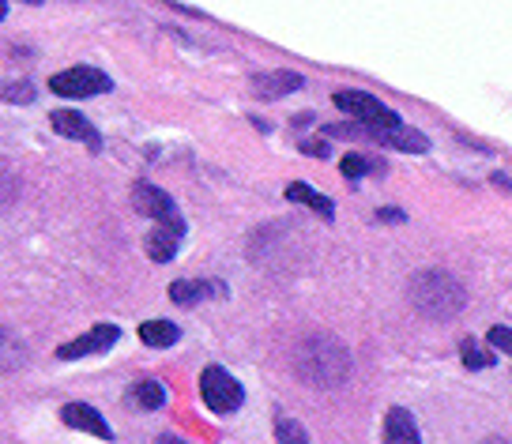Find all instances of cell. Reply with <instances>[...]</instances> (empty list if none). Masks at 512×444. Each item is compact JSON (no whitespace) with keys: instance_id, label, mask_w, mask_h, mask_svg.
<instances>
[{"instance_id":"obj_1","label":"cell","mask_w":512,"mask_h":444,"mask_svg":"<svg viewBox=\"0 0 512 444\" xmlns=\"http://www.w3.org/2000/svg\"><path fill=\"white\" fill-rule=\"evenodd\" d=\"M298 381L309 388H339L351 377V354L336 335H305L290 354Z\"/></svg>"},{"instance_id":"obj_2","label":"cell","mask_w":512,"mask_h":444,"mask_svg":"<svg viewBox=\"0 0 512 444\" xmlns=\"http://www.w3.org/2000/svg\"><path fill=\"white\" fill-rule=\"evenodd\" d=\"M407 298L426 320H452L467 305V286L448 271H418L407 286Z\"/></svg>"},{"instance_id":"obj_3","label":"cell","mask_w":512,"mask_h":444,"mask_svg":"<svg viewBox=\"0 0 512 444\" xmlns=\"http://www.w3.org/2000/svg\"><path fill=\"white\" fill-rule=\"evenodd\" d=\"M200 396H204V403H208V411L234 414L241 407L245 392H241V384L226 373L223 365H208V369L200 373Z\"/></svg>"},{"instance_id":"obj_4","label":"cell","mask_w":512,"mask_h":444,"mask_svg":"<svg viewBox=\"0 0 512 444\" xmlns=\"http://www.w3.org/2000/svg\"><path fill=\"white\" fill-rule=\"evenodd\" d=\"M113 83L106 72H98L91 64H76V68H64L57 72L53 80H49V91L61 98H91V95H102V91H110Z\"/></svg>"},{"instance_id":"obj_5","label":"cell","mask_w":512,"mask_h":444,"mask_svg":"<svg viewBox=\"0 0 512 444\" xmlns=\"http://www.w3.org/2000/svg\"><path fill=\"white\" fill-rule=\"evenodd\" d=\"M332 102H336L347 117H354L362 128H384V125H396V121H400L396 113L384 106L381 98L366 95V91H336Z\"/></svg>"},{"instance_id":"obj_6","label":"cell","mask_w":512,"mask_h":444,"mask_svg":"<svg viewBox=\"0 0 512 444\" xmlns=\"http://www.w3.org/2000/svg\"><path fill=\"white\" fill-rule=\"evenodd\" d=\"M132 207H136L144 219H155V222L174 226V230H185V222L177 215L174 200L166 196V189H155V185H147V181H136V185H132Z\"/></svg>"},{"instance_id":"obj_7","label":"cell","mask_w":512,"mask_h":444,"mask_svg":"<svg viewBox=\"0 0 512 444\" xmlns=\"http://www.w3.org/2000/svg\"><path fill=\"white\" fill-rule=\"evenodd\" d=\"M121 339V328L117 324H98V328H91L87 335H80V339H72V343H61L57 347V358H87V354H102V350H110L113 343Z\"/></svg>"},{"instance_id":"obj_8","label":"cell","mask_w":512,"mask_h":444,"mask_svg":"<svg viewBox=\"0 0 512 444\" xmlns=\"http://www.w3.org/2000/svg\"><path fill=\"white\" fill-rule=\"evenodd\" d=\"M49 125L57 128V136H64V140H80V143H87L91 151H98V147H102V136L95 132V125H91V121H87L83 113H76V110H53Z\"/></svg>"},{"instance_id":"obj_9","label":"cell","mask_w":512,"mask_h":444,"mask_svg":"<svg viewBox=\"0 0 512 444\" xmlns=\"http://www.w3.org/2000/svg\"><path fill=\"white\" fill-rule=\"evenodd\" d=\"M64 426L72 429H83V433H91V437H102V441H113V429L106 426V418L95 411V407H87V403H68L61 411Z\"/></svg>"},{"instance_id":"obj_10","label":"cell","mask_w":512,"mask_h":444,"mask_svg":"<svg viewBox=\"0 0 512 444\" xmlns=\"http://www.w3.org/2000/svg\"><path fill=\"white\" fill-rule=\"evenodd\" d=\"M226 286L215 283V279H177L174 286H170V298H174L177 305H196L204 302V298H223Z\"/></svg>"},{"instance_id":"obj_11","label":"cell","mask_w":512,"mask_h":444,"mask_svg":"<svg viewBox=\"0 0 512 444\" xmlns=\"http://www.w3.org/2000/svg\"><path fill=\"white\" fill-rule=\"evenodd\" d=\"M302 87V76H294V72H287V68H279V72H260V76H253V91L256 98H287L290 91H298Z\"/></svg>"},{"instance_id":"obj_12","label":"cell","mask_w":512,"mask_h":444,"mask_svg":"<svg viewBox=\"0 0 512 444\" xmlns=\"http://www.w3.org/2000/svg\"><path fill=\"white\" fill-rule=\"evenodd\" d=\"M381 444H422L415 418L403 411V407H392V411L384 414V441Z\"/></svg>"},{"instance_id":"obj_13","label":"cell","mask_w":512,"mask_h":444,"mask_svg":"<svg viewBox=\"0 0 512 444\" xmlns=\"http://www.w3.org/2000/svg\"><path fill=\"white\" fill-rule=\"evenodd\" d=\"M287 200H294V204H305L309 211H317L324 222L336 219V204H332L328 196H320L317 189H309L305 181H290V185H287Z\"/></svg>"},{"instance_id":"obj_14","label":"cell","mask_w":512,"mask_h":444,"mask_svg":"<svg viewBox=\"0 0 512 444\" xmlns=\"http://www.w3.org/2000/svg\"><path fill=\"white\" fill-rule=\"evenodd\" d=\"M177 241H181V230L159 222V226L147 234V256H151L155 264H166V260H174L177 256Z\"/></svg>"},{"instance_id":"obj_15","label":"cell","mask_w":512,"mask_h":444,"mask_svg":"<svg viewBox=\"0 0 512 444\" xmlns=\"http://www.w3.org/2000/svg\"><path fill=\"white\" fill-rule=\"evenodd\" d=\"M125 399L140 411H159V407H166V388L159 381H140L128 388Z\"/></svg>"},{"instance_id":"obj_16","label":"cell","mask_w":512,"mask_h":444,"mask_svg":"<svg viewBox=\"0 0 512 444\" xmlns=\"http://www.w3.org/2000/svg\"><path fill=\"white\" fill-rule=\"evenodd\" d=\"M140 339H144L147 347H174L177 339H181V328L170 324V320H144L140 324Z\"/></svg>"},{"instance_id":"obj_17","label":"cell","mask_w":512,"mask_h":444,"mask_svg":"<svg viewBox=\"0 0 512 444\" xmlns=\"http://www.w3.org/2000/svg\"><path fill=\"white\" fill-rule=\"evenodd\" d=\"M460 358H464L467 369H490L494 365V354L479 347V339H464L460 343Z\"/></svg>"},{"instance_id":"obj_18","label":"cell","mask_w":512,"mask_h":444,"mask_svg":"<svg viewBox=\"0 0 512 444\" xmlns=\"http://www.w3.org/2000/svg\"><path fill=\"white\" fill-rule=\"evenodd\" d=\"M275 441L279 444H309V433L294 418H275Z\"/></svg>"},{"instance_id":"obj_19","label":"cell","mask_w":512,"mask_h":444,"mask_svg":"<svg viewBox=\"0 0 512 444\" xmlns=\"http://www.w3.org/2000/svg\"><path fill=\"white\" fill-rule=\"evenodd\" d=\"M373 170H384V166H381V162L366 159V155H347V159L339 162V174L351 177V181H358L362 174H373Z\"/></svg>"},{"instance_id":"obj_20","label":"cell","mask_w":512,"mask_h":444,"mask_svg":"<svg viewBox=\"0 0 512 444\" xmlns=\"http://www.w3.org/2000/svg\"><path fill=\"white\" fill-rule=\"evenodd\" d=\"M0 98H4V102H19V106H27V102H34V83H27V80L4 83V87H0Z\"/></svg>"},{"instance_id":"obj_21","label":"cell","mask_w":512,"mask_h":444,"mask_svg":"<svg viewBox=\"0 0 512 444\" xmlns=\"http://www.w3.org/2000/svg\"><path fill=\"white\" fill-rule=\"evenodd\" d=\"M19 196V181L8 166H0V207H8Z\"/></svg>"},{"instance_id":"obj_22","label":"cell","mask_w":512,"mask_h":444,"mask_svg":"<svg viewBox=\"0 0 512 444\" xmlns=\"http://www.w3.org/2000/svg\"><path fill=\"white\" fill-rule=\"evenodd\" d=\"M486 339H490V343H494L497 350L512 354V328H505V324H494V328L486 332Z\"/></svg>"},{"instance_id":"obj_23","label":"cell","mask_w":512,"mask_h":444,"mask_svg":"<svg viewBox=\"0 0 512 444\" xmlns=\"http://www.w3.org/2000/svg\"><path fill=\"white\" fill-rule=\"evenodd\" d=\"M373 219H381V222H403L407 215H403V211H396V207H384V211H377Z\"/></svg>"},{"instance_id":"obj_24","label":"cell","mask_w":512,"mask_h":444,"mask_svg":"<svg viewBox=\"0 0 512 444\" xmlns=\"http://www.w3.org/2000/svg\"><path fill=\"white\" fill-rule=\"evenodd\" d=\"M302 151H309V155H324V143H317V140H305V143H302Z\"/></svg>"},{"instance_id":"obj_25","label":"cell","mask_w":512,"mask_h":444,"mask_svg":"<svg viewBox=\"0 0 512 444\" xmlns=\"http://www.w3.org/2000/svg\"><path fill=\"white\" fill-rule=\"evenodd\" d=\"M159 444H185V441H177L174 433H162V437H159Z\"/></svg>"},{"instance_id":"obj_26","label":"cell","mask_w":512,"mask_h":444,"mask_svg":"<svg viewBox=\"0 0 512 444\" xmlns=\"http://www.w3.org/2000/svg\"><path fill=\"white\" fill-rule=\"evenodd\" d=\"M8 16V0H0V19Z\"/></svg>"},{"instance_id":"obj_27","label":"cell","mask_w":512,"mask_h":444,"mask_svg":"<svg viewBox=\"0 0 512 444\" xmlns=\"http://www.w3.org/2000/svg\"><path fill=\"white\" fill-rule=\"evenodd\" d=\"M482 444H509V441H501V437H490V441H482Z\"/></svg>"},{"instance_id":"obj_28","label":"cell","mask_w":512,"mask_h":444,"mask_svg":"<svg viewBox=\"0 0 512 444\" xmlns=\"http://www.w3.org/2000/svg\"><path fill=\"white\" fill-rule=\"evenodd\" d=\"M4 343H8V335H4V332H0V347H4Z\"/></svg>"},{"instance_id":"obj_29","label":"cell","mask_w":512,"mask_h":444,"mask_svg":"<svg viewBox=\"0 0 512 444\" xmlns=\"http://www.w3.org/2000/svg\"><path fill=\"white\" fill-rule=\"evenodd\" d=\"M27 4H42V0H27Z\"/></svg>"}]
</instances>
